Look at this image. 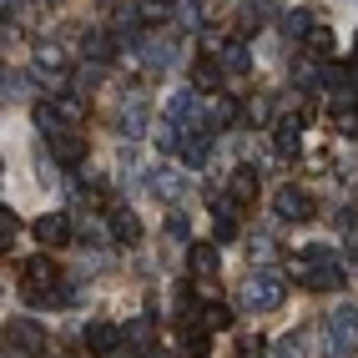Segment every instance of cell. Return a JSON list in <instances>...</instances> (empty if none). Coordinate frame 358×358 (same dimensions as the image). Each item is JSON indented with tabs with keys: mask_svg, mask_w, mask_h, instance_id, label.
I'll return each instance as SVG.
<instances>
[{
	"mask_svg": "<svg viewBox=\"0 0 358 358\" xmlns=\"http://www.w3.org/2000/svg\"><path fill=\"white\" fill-rule=\"evenodd\" d=\"M282 298H288V278H282V273H273V268L248 273V288H243V308H248V313H278Z\"/></svg>",
	"mask_w": 358,
	"mask_h": 358,
	"instance_id": "cell-1",
	"label": "cell"
},
{
	"mask_svg": "<svg viewBox=\"0 0 358 358\" xmlns=\"http://www.w3.org/2000/svg\"><path fill=\"white\" fill-rule=\"evenodd\" d=\"M328 358H353L358 353V308L353 303H338L328 313V338H323Z\"/></svg>",
	"mask_w": 358,
	"mask_h": 358,
	"instance_id": "cell-2",
	"label": "cell"
},
{
	"mask_svg": "<svg viewBox=\"0 0 358 358\" xmlns=\"http://www.w3.org/2000/svg\"><path fill=\"white\" fill-rule=\"evenodd\" d=\"M273 212H278V222H308V217H313V197H308L303 187H278V192H273Z\"/></svg>",
	"mask_w": 358,
	"mask_h": 358,
	"instance_id": "cell-3",
	"label": "cell"
},
{
	"mask_svg": "<svg viewBox=\"0 0 358 358\" xmlns=\"http://www.w3.org/2000/svg\"><path fill=\"white\" fill-rule=\"evenodd\" d=\"M56 282H61V268L51 257H31V268L26 278H20V293L26 298H41V293H56Z\"/></svg>",
	"mask_w": 358,
	"mask_h": 358,
	"instance_id": "cell-4",
	"label": "cell"
},
{
	"mask_svg": "<svg viewBox=\"0 0 358 358\" xmlns=\"http://www.w3.org/2000/svg\"><path fill=\"white\" fill-rule=\"evenodd\" d=\"M303 268V288H313V293H333V288H343V268L333 257L323 262H298Z\"/></svg>",
	"mask_w": 358,
	"mask_h": 358,
	"instance_id": "cell-5",
	"label": "cell"
},
{
	"mask_svg": "<svg viewBox=\"0 0 358 358\" xmlns=\"http://www.w3.org/2000/svg\"><path fill=\"white\" fill-rule=\"evenodd\" d=\"M6 338H10L20 353H36V358L45 353V338H41V328H36L31 318H10V323H6Z\"/></svg>",
	"mask_w": 358,
	"mask_h": 358,
	"instance_id": "cell-6",
	"label": "cell"
},
{
	"mask_svg": "<svg viewBox=\"0 0 358 358\" xmlns=\"http://www.w3.org/2000/svg\"><path fill=\"white\" fill-rule=\"evenodd\" d=\"M116 131H122V136H147V101H141V96L122 101V111H116Z\"/></svg>",
	"mask_w": 358,
	"mask_h": 358,
	"instance_id": "cell-7",
	"label": "cell"
},
{
	"mask_svg": "<svg viewBox=\"0 0 358 358\" xmlns=\"http://www.w3.org/2000/svg\"><path fill=\"white\" fill-rule=\"evenodd\" d=\"M51 157L66 166V172H76V166L86 162V141L76 131H61V136H51Z\"/></svg>",
	"mask_w": 358,
	"mask_h": 358,
	"instance_id": "cell-8",
	"label": "cell"
},
{
	"mask_svg": "<svg viewBox=\"0 0 358 358\" xmlns=\"http://www.w3.org/2000/svg\"><path fill=\"white\" fill-rule=\"evenodd\" d=\"M152 192H157L162 202H177V197L187 192V177L177 172V166H157V172H152Z\"/></svg>",
	"mask_w": 358,
	"mask_h": 358,
	"instance_id": "cell-9",
	"label": "cell"
},
{
	"mask_svg": "<svg viewBox=\"0 0 358 358\" xmlns=\"http://www.w3.org/2000/svg\"><path fill=\"white\" fill-rule=\"evenodd\" d=\"M141 56H147V71L157 76V71H166V66H172L177 45H172V36H152V41H141Z\"/></svg>",
	"mask_w": 358,
	"mask_h": 358,
	"instance_id": "cell-10",
	"label": "cell"
},
{
	"mask_svg": "<svg viewBox=\"0 0 358 358\" xmlns=\"http://www.w3.org/2000/svg\"><path fill=\"white\" fill-rule=\"evenodd\" d=\"M217 66H222V76H243V71L252 66V56H248L243 41H222L217 45Z\"/></svg>",
	"mask_w": 358,
	"mask_h": 358,
	"instance_id": "cell-11",
	"label": "cell"
},
{
	"mask_svg": "<svg viewBox=\"0 0 358 358\" xmlns=\"http://www.w3.org/2000/svg\"><path fill=\"white\" fill-rule=\"evenodd\" d=\"M207 152H212V131H207V127H197V131H187V136H182V152H177V157H182L187 166H202V162H207Z\"/></svg>",
	"mask_w": 358,
	"mask_h": 358,
	"instance_id": "cell-12",
	"label": "cell"
},
{
	"mask_svg": "<svg viewBox=\"0 0 358 358\" xmlns=\"http://www.w3.org/2000/svg\"><path fill=\"white\" fill-rule=\"evenodd\" d=\"M303 56L313 66H333V31L328 26H313V36L303 41Z\"/></svg>",
	"mask_w": 358,
	"mask_h": 358,
	"instance_id": "cell-13",
	"label": "cell"
},
{
	"mask_svg": "<svg viewBox=\"0 0 358 358\" xmlns=\"http://www.w3.org/2000/svg\"><path fill=\"white\" fill-rule=\"evenodd\" d=\"M116 343H122V328L116 323H91L86 328V348L91 353H116Z\"/></svg>",
	"mask_w": 358,
	"mask_h": 358,
	"instance_id": "cell-14",
	"label": "cell"
},
{
	"mask_svg": "<svg viewBox=\"0 0 358 358\" xmlns=\"http://www.w3.org/2000/svg\"><path fill=\"white\" fill-rule=\"evenodd\" d=\"M36 237H41V243H66V237H71V217H66V212H45V217L36 222Z\"/></svg>",
	"mask_w": 358,
	"mask_h": 358,
	"instance_id": "cell-15",
	"label": "cell"
},
{
	"mask_svg": "<svg viewBox=\"0 0 358 358\" xmlns=\"http://www.w3.org/2000/svg\"><path fill=\"white\" fill-rule=\"evenodd\" d=\"M187 268H192V278H197V282H207V278H217V248H212V243L192 248V257H187Z\"/></svg>",
	"mask_w": 358,
	"mask_h": 358,
	"instance_id": "cell-16",
	"label": "cell"
},
{
	"mask_svg": "<svg viewBox=\"0 0 358 358\" xmlns=\"http://www.w3.org/2000/svg\"><path fill=\"white\" fill-rule=\"evenodd\" d=\"M313 26H318V20H313V10H303V6L282 10V31H288L293 41H308V36H313Z\"/></svg>",
	"mask_w": 358,
	"mask_h": 358,
	"instance_id": "cell-17",
	"label": "cell"
},
{
	"mask_svg": "<svg viewBox=\"0 0 358 358\" xmlns=\"http://www.w3.org/2000/svg\"><path fill=\"white\" fill-rule=\"evenodd\" d=\"M212 232H217V243H227L237 232V202L232 197H217V222H212Z\"/></svg>",
	"mask_w": 358,
	"mask_h": 358,
	"instance_id": "cell-18",
	"label": "cell"
},
{
	"mask_svg": "<svg viewBox=\"0 0 358 358\" xmlns=\"http://www.w3.org/2000/svg\"><path fill=\"white\" fill-rule=\"evenodd\" d=\"M257 197V172L252 166H237L232 172V202H252Z\"/></svg>",
	"mask_w": 358,
	"mask_h": 358,
	"instance_id": "cell-19",
	"label": "cell"
},
{
	"mask_svg": "<svg viewBox=\"0 0 358 358\" xmlns=\"http://www.w3.org/2000/svg\"><path fill=\"white\" fill-rule=\"evenodd\" d=\"M111 232H116V243H136L141 237V222H136V212H111Z\"/></svg>",
	"mask_w": 358,
	"mask_h": 358,
	"instance_id": "cell-20",
	"label": "cell"
},
{
	"mask_svg": "<svg viewBox=\"0 0 358 358\" xmlns=\"http://www.w3.org/2000/svg\"><path fill=\"white\" fill-rule=\"evenodd\" d=\"M81 51H86V61H111V36L106 31H86V41H81Z\"/></svg>",
	"mask_w": 358,
	"mask_h": 358,
	"instance_id": "cell-21",
	"label": "cell"
},
{
	"mask_svg": "<svg viewBox=\"0 0 358 358\" xmlns=\"http://www.w3.org/2000/svg\"><path fill=\"white\" fill-rule=\"evenodd\" d=\"M207 116H212V127H232L237 116H243V106H237L232 96H217V101L207 106Z\"/></svg>",
	"mask_w": 358,
	"mask_h": 358,
	"instance_id": "cell-22",
	"label": "cell"
},
{
	"mask_svg": "<svg viewBox=\"0 0 358 358\" xmlns=\"http://www.w3.org/2000/svg\"><path fill=\"white\" fill-rule=\"evenodd\" d=\"M36 71H41V76H61V71H66V56L56 51V45H41V51H36Z\"/></svg>",
	"mask_w": 358,
	"mask_h": 358,
	"instance_id": "cell-23",
	"label": "cell"
},
{
	"mask_svg": "<svg viewBox=\"0 0 358 358\" xmlns=\"http://www.w3.org/2000/svg\"><path fill=\"white\" fill-rule=\"evenodd\" d=\"M56 111H61V122H66V127H76L81 116H86V101L76 96V91H66V96H56Z\"/></svg>",
	"mask_w": 358,
	"mask_h": 358,
	"instance_id": "cell-24",
	"label": "cell"
},
{
	"mask_svg": "<svg viewBox=\"0 0 358 358\" xmlns=\"http://www.w3.org/2000/svg\"><path fill=\"white\" fill-rule=\"evenodd\" d=\"M217 81H222V66H217V61H197V66H192V86H197V91H212Z\"/></svg>",
	"mask_w": 358,
	"mask_h": 358,
	"instance_id": "cell-25",
	"label": "cell"
},
{
	"mask_svg": "<svg viewBox=\"0 0 358 358\" xmlns=\"http://www.w3.org/2000/svg\"><path fill=\"white\" fill-rule=\"evenodd\" d=\"M232 323V308H222V303H207L202 308V328L212 333V328H227Z\"/></svg>",
	"mask_w": 358,
	"mask_h": 358,
	"instance_id": "cell-26",
	"label": "cell"
},
{
	"mask_svg": "<svg viewBox=\"0 0 358 358\" xmlns=\"http://www.w3.org/2000/svg\"><path fill=\"white\" fill-rule=\"evenodd\" d=\"M182 353H187V358H202V353H207V328H187V333H182Z\"/></svg>",
	"mask_w": 358,
	"mask_h": 358,
	"instance_id": "cell-27",
	"label": "cell"
},
{
	"mask_svg": "<svg viewBox=\"0 0 358 358\" xmlns=\"http://www.w3.org/2000/svg\"><path fill=\"white\" fill-rule=\"evenodd\" d=\"M15 232H20V222H15V212L6 207V212H0V248H10V243H15Z\"/></svg>",
	"mask_w": 358,
	"mask_h": 358,
	"instance_id": "cell-28",
	"label": "cell"
},
{
	"mask_svg": "<svg viewBox=\"0 0 358 358\" xmlns=\"http://www.w3.org/2000/svg\"><path fill=\"white\" fill-rule=\"evenodd\" d=\"M187 232H192V227H187V217H182V212H172V217H166V237H172V243H187Z\"/></svg>",
	"mask_w": 358,
	"mask_h": 358,
	"instance_id": "cell-29",
	"label": "cell"
},
{
	"mask_svg": "<svg viewBox=\"0 0 358 358\" xmlns=\"http://www.w3.org/2000/svg\"><path fill=\"white\" fill-rule=\"evenodd\" d=\"M248 252H252L257 262H268V257H273V237H262V232H257L252 243H248Z\"/></svg>",
	"mask_w": 358,
	"mask_h": 358,
	"instance_id": "cell-30",
	"label": "cell"
},
{
	"mask_svg": "<svg viewBox=\"0 0 358 358\" xmlns=\"http://www.w3.org/2000/svg\"><path fill=\"white\" fill-rule=\"evenodd\" d=\"M338 131H348V136H358V111H348V106H338Z\"/></svg>",
	"mask_w": 358,
	"mask_h": 358,
	"instance_id": "cell-31",
	"label": "cell"
},
{
	"mask_svg": "<svg viewBox=\"0 0 358 358\" xmlns=\"http://www.w3.org/2000/svg\"><path fill=\"white\" fill-rule=\"evenodd\" d=\"M147 358H166V353H162V348H152V353H147Z\"/></svg>",
	"mask_w": 358,
	"mask_h": 358,
	"instance_id": "cell-32",
	"label": "cell"
}]
</instances>
